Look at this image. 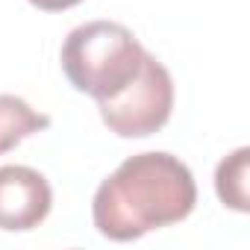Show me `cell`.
<instances>
[{"instance_id": "8992f818", "label": "cell", "mask_w": 250, "mask_h": 250, "mask_svg": "<svg viewBox=\"0 0 250 250\" xmlns=\"http://www.w3.org/2000/svg\"><path fill=\"white\" fill-rule=\"evenodd\" d=\"M247 165H250V150L238 147L235 153H229L227 159L218 162L215 171V191L221 197L224 206L235 209V212H247L250 209V197H247Z\"/></svg>"}, {"instance_id": "277c9868", "label": "cell", "mask_w": 250, "mask_h": 250, "mask_svg": "<svg viewBox=\"0 0 250 250\" xmlns=\"http://www.w3.org/2000/svg\"><path fill=\"white\" fill-rule=\"evenodd\" d=\"M53 206V188L44 174L27 165L0 168V229L27 232L36 229Z\"/></svg>"}, {"instance_id": "3957f363", "label": "cell", "mask_w": 250, "mask_h": 250, "mask_svg": "<svg viewBox=\"0 0 250 250\" xmlns=\"http://www.w3.org/2000/svg\"><path fill=\"white\" fill-rule=\"evenodd\" d=\"M97 109L115 136L147 139L165 127L174 112V80L153 53H145L136 80L127 83L115 97L97 100Z\"/></svg>"}, {"instance_id": "5b68a950", "label": "cell", "mask_w": 250, "mask_h": 250, "mask_svg": "<svg viewBox=\"0 0 250 250\" xmlns=\"http://www.w3.org/2000/svg\"><path fill=\"white\" fill-rule=\"evenodd\" d=\"M50 127V115L33 109L24 97L0 94V156L21 145L24 139L44 133Z\"/></svg>"}, {"instance_id": "52a82bcc", "label": "cell", "mask_w": 250, "mask_h": 250, "mask_svg": "<svg viewBox=\"0 0 250 250\" xmlns=\"http://www.w3.org/2000/svg\"><path fill=\"white\" fill-rule=\"evenodd\" d=\"M30 3L36 9H42V12H65V9L83 3V0H30Z\"/></svg>"}, {"instance_id": "7a4b0ae2", "label": "cell", "mask_w": 250, "mask_h": 250, "mask_svg": "<svg viewBox=\"0 0 250 250\" xmlns=\"http://www.w3.org/2000/svg\"><path fill=\"white\" fill-rule=\"evenodd\" d=\"M145 53L147 50L142 42L124 24L88 21L68 33L59 59L68 83L77 91L106 100L136 80Z\"/></svg>"}, {"instance_id": "6da1fadb", "label": "cell", "mask_w": 250, "mask_h": 250, "mask_svg": "<svg viewBox=\"0 0 250 250\" xmlns=\"http://www.w3.org/2000/svg\"><path fill=\"white\" fill-rule=\"evenodd\" d=\"M197 186L186 162L171 153H136L109 174L91 203L100 235L112 241H136L150 229L186 221L194 212Z\"/></svg>"}]
</instances>
